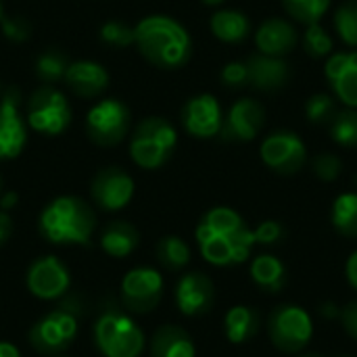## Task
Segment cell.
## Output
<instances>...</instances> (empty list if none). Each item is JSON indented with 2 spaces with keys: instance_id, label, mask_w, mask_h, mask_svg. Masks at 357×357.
I'll return each instance as SVG.
<instances>
[{
  "instance_id": "obj_33",
  "label": "cell",
  "mask_w": 357,
  "mask_h": 357,
  "mask_svg": "<svg viewBox=\"0 0 357 357\" xmlns=\"http://www.w3.org/2000/svg\"><path fill=\"white\" fill-rule=\"evenodd\" d=\"M303 48L314 59L328 56L333 52V38L320 23H310L303 33Z\"/></svg>"
},
{
  "instance_id": "obj_48",
  "label": "cell",
  "mask_w": 357,
  "mask_h": 357,
  "mask_svg": "<svg viewBox=\"0 0 357 357\" xmlns=\"http://www.w3.org/2000/svg\"><path fill=\"white\" fill-rule=\"evenodd\" d=\"M301 357H322V356H318V354H305V356H301Z\"/></svg>"
},
{
  "instance_id": "obj_25",
  "label": "cell",
  "mask_w": 357,
  "mask_h": 357,
  "mask_svg": "<svg viewBox=\"0 0 357 357\" xmlns=\"http://www.w3.org/2000/svg\"><path fill=\"white\" fill-rule=\"evenodd\" d=\"M211 31L218 40L228 42V44H236L249 36L251 23H249L245 13L234 10V8H224L211 17Z\"/></svg>"
},
{
  "instance_id": "obj_21",
  "label": "cell",
  "mask_w": 357,
  "mask_h": 357,
  "mask_svg": "<svg viewBox=\"0 0 357 357\" xmlns=\"http://www.w3.org/2000/svg\"><path fill=\"white\" fill-rule=\"evenodd\" d=\"M65 82L82 96H96L109 86V73L102 65L94 61H75L69 63L65 71Z\"/></svg>"
},
{
  "instance_id": "obj_27",
  "label": "cell",
  "mask_w": 357,
  "mask_h": 357,
  "mask_svg": "<svg viewBox=\"0 0 357 357\" xmlns=\"http://www.w3.org/2000/svg\"><path fill=\"white\" fill-rule=\"evenodd\" d=\"M333 226L339 234L357 238V192H343L333 203Z\"/></svg>"
},
{
  "instance_id": "obj_35",
  "label": "cell",
  "mask_w": 357,
  "mask_h": 357,
  "mask_svg": "<svg viewBox=\"0 0 357 357\" xmlns=\"http://www.w3.org/2000/svg\"><path fill=\"white\" fill-rule=\"evenodd\" d=\"M100 38L111 44V46H117V48H126L130 46L132 42H136V33L132 27H128L126 23L121 21H107L102 27H100Z\"/></svg>"
},
{
  "instance_id": "obj_24",
  "label": "cell",
  "mask_w": 357,
  "mask_h": 357,
  "mask_svg": "<svg viewBox=\"0 0 357 357\" xmlns=\"http://www.w3.org/2000/svg\"><path fill=\"white\" fill-rule=\"evenodd\" d=\"M253 282L266 293H280L287 287V268L274 255H257L251 264Z\"/></svg>"
},
{
  "instance_id": "obj_22",
  "label": "cell",
  "mask_w": 357,
  "mask_h": 357,
  "mask_svg": "<svg viewBox=\"0 0 357 357\" xmlns=\"http://www.w3.org/2000/svg\"><path fill=\"white\" fill-rule=\"evenodd\" d=\"M151 357H195V343L178 326H161L151 341Z\"/></svg>"
},
{
  "instance_id": "obj_40",
  "label": "cell",
  "mask_w": 357,
  "mask_h": 357,
  "mask_svg": "<svg viewBox=\"0 0 357 357\" xmlns=\"http://www.w3.org/2000/svg\"><path fill=\"white\" fill-rule=\"evenodd\" d=\"M341 324H343V328H345V333L351 337V339H356L357 341V301H351V303H347L343 310H341Z\"/></svg>"
},
{
  "instance_id": "obj_11",
  "label": "cell",
  "mask_w": 357,
  "mask_h": 357,
  "mask_svg": "<svg viewBox=\"0 0 357 357\" xmlns=\"http://www.w3.org/2000/svg\"><path fill=\"white\" fill-rule=\"evenodd\" d=\"M163 293V278L153 268H136L121 282V297L128 310L144 314L157 307Z\"/></svg>"
},
{
  "instance_id": "obj_38",
  "label": "cell",
  "mask_w": 357,
  "mask_h": 357,
  "mask_svg": "<svg viewBox=\"0 0 357 357\" xmlns=\"http://www.w3.org/2000/svg\"><path fill=\"white\" fill-rule=\"evenodd\" d=\"M2 29H4V36L8 40H15V42H23L27 40L29 36V23L23 19V17H13V19H2Z\"/></svg>"
},
{
  "instance_id": "obj_30",
  "label": "cell",
  "mask_w": 357,
  "mask_h": 357,
  "mask_svg": "<svg viewBox=\"0 0 357 357\" xmlns=\"http://www.w3.org/2000/svg\"><path fill=\"white\" fill-rule=\"evenodd\" d=\"M287 13L297 19L299 23H320V19L326 15L331 0H282Z\"/></svg>"
},
{
  "instance_id": "obj_6",
  "label": "cell",
  "mask_w": 357,
  "mask_h": 357,
  "mask_svg": "<svg viewBox=\"0 0 357 357\" xmlns=\"http://www.w3.org/2000/svg\"><path fill=\"white\" fill-rule=\"evenodd\" d=\"M94 343L105 357H138L144 349V335L130 316L109 307L96 320Z\"/></svg>"
},
{
  "instance_id": "obj_2",
  "label": "cell",
  "mask_w": 357,
  "mask_h": 357,
  "mask_svg": "<svg viewBox=\"0 0 357 357\" xmlns=\"http://www.w3.org/2000/svg\"><path fill=\"white\" fill-rule=\"evenodd\" d=\"M134 33L144 59L161 69H178L190 59L192 42L186 27L167 15L144 17Z\"/></svg>"
},
{
  "instance_id": "obj_14",
  "label": "cell",
  "mask_w": 357,
  "mask_h": 357,
  "mask_svg": "<svg viewBox=\"0 0 357 357\" xmlns=\"http://www.w3.org/2000/svg\"><path fill=\"white\" fill-rule=\"evenodd\" d=\"M266 121V109L253 98H241L236 100L222 123V136L226 140L236 142H249L253 140Z\"/></svg>"
},
{
  "instance_id": "obj_16",
  "label": "cell",
  "mask_w": 357,
  "mask_h": 357,
  "mask_svg": "<svg viewBox=\"0 0 357 357\" xmlns=\"http://www.w3.org/2000/svg\"><path fill=\"white\" fill-rule=\"evenodd\" d=\"M92 197L105 211L123 209L134 197V180L119 167H107L92 182Z\"/></svg>"
},
{
  "instance_id": "obj_26",
  "label": "cell",
  "mask_w": 357,
  "mask_h": 357,
  "mask_svg": "<svg viewBox=\"0 0 357 357\" xmlns=\"http://www.w3.org/2000/svg\"><path fill=\"white\" fill-rule=\"evenodd\" d=\"M100 247L111 257H128L138 247V232L126 222H113L102 230Z\"/></svg>"
},
{
  "instance_id": "obj_39",
  "label": "cell",
  "mask_w": 357,
  "mask_h": 357,
  "mask_svg": "<svg viewBox=\"0 0 357 357\" xmlns=\"http://www.w3.org/2000/svg\"><path fill=\"white\" fill-rule=\"evenodd\" d=\"M222 82L230 88H238L247 84V65L245 63H228L222 69Z\"/></svg>"
},
{
  "instance_id": "obj_5",
  "label": "cell",
  "mask_w": 357,
  "mask_h": 357,
  "mask_svg": "<svg viewBox=\"0 0 357 357\" xmlns=\"http://www.w3.org/2000/svg\"><path fill=\"white\" fill-rule=\"evenodd\" d=\"M178 134L163 117H146L138 123L130 140V157L142 169L161 167L174 153Z\"/></svg>"
},
{
  "instance_id": "obj_4",
  "label": "cell",
  "mask_w": 357,
  "mask_h": 357,
  "mask_svg": "<svg viewBox=\"0 0 357 357\" xmlns=\"http://www.w3.org/2000/svg\"><path fill=\"white\" fill-rule=\"evenodd\" d=\"M82 303L79 297L69 295L54 307L48 316H44L40 322H36L29 331V343L40 354H59L69 347V343L75 339L77 322L82 316Z\"/></svg>"
},
{
  "instance_id": "obj_47",
  "label": "cell",
  "mask_w": 357,
  "mask_h": 357,
  "mask_svg": "<svg viewBox=\"0 0 357 357\" xmlns=\"http://www.w3.org/2000/svg\"><path fill=\"white\" fill-rule=\"evenodd\" d=\"M4 19V10H2V2H0V21Z\"/></svg>"
},
{
  "instance_id": "obj_18",
  "label": "cell",
  "mask_w": 357,
  "mask_h": 357,
  "mask_svg": "<svg viewBox=\"0 0 357 357\" xmlns=\"http://www.w3.org/2000/svg\"><path fill=\"white\" fill-rule=\"evenodd\" d=\"M326 79L343 105L357 109V50L335 52L326 61Z\"/></svg>"
},
{
  "instance_id": "obj_1",
  "label": "cell",
  "mask_w": 357,
  "mask_h": 357,
  "mask_svg": "<svg viewBox=\"0 0 357 357\" xmlns=\"http://www.w3.org/2000/svg\"><path fill=\"white\" fill-rule=\"evenodd\" d=\"M197 243L209 264L234 266L249 259L255 247V236L234 209L215 207L199 222Z\"/></svg>"
},
{
  "instance_id": "obj_46",
  "label": "cell",
  "mask_w": 357,
  "mask_h": 357,
  "mask_svg": "<svg viewBox=\"0 0 357 357\" xmlns=\"http://www.w3.org/2000/svg\"><path fill=\"white\" fill-rule=\"evenodd\" d=\"M205 4H209V6H215V4H222L224 0H203Z\"/></svg>"
},
{
  "instance_id": "obj_32",
  "label": "cell",
  "mask_w": 357,
  "mask_h": 357,
  "mask_svg": "<svg viewBox=\"0 0 357 357\" xmlns=\"http://www.w3.org/2000/svg\"><path fill=\"white\" fill-rule=\"evenodd\" d=\"M67 67H69V63H67L65 54H61L56 50H46L36 61V73L46 84H54V82L63 79Z\"/></svg>"
},
{
  "instance_id": "obj_20",
  "label": "cell",
  "mask_w": 357,
  "mask_h": 357,
  "mask_svg": "<svg viewBox=\"0 0 357 357\" xmlns=\"http://www.w3.org/2000/svg\"><path fill=\"white\" fill-rule=\"evenodd\" d=\"M299 42L297 29L291 21L280 17L266 19L255 31V44L259 52L270 56H287Z\"/></svg>"
},
{
  "instance_id": "obj_9",
  "label": "cell",
  "mask_w": 357,
  "mask_h": 357,
  "mask_svg": "<svg viewBox=\"0 0 357 357\" xmlns=\"http://www.w3.org/2000/svg\"><path fill=\"white\" fill-rule=\"evenodd\" d=\"M88 136L102 146L121 142L130 130V111L121 100L105 98L88 111Z\"/></svg>"
},
{
  "instance_id": "obj_12",
  "label": "cell",
  "mask_w": 357,
  "mask_h": 357,
  "mask_svg": "<svg viewBox=\"0 0 357 357\" xmlns=\"http://www.w3.org/2000/svg\"><path fill=\"white\" fill-rule=\"evenodd\" d=\"M69 270L54 255L40 257L27 270V289L40 299H59L69 289Z\"/></svg>"
},
{
  "instance_id": "obj_37",
  "label": "cell",
  "mask_w": 357,
  "mask_h": 357,
  "mask_svg": "<svg viewBox=\"0 0 357 357\" xmlns=\"http://www.w3.org/2000/svg\"><path fill=\"white\" fill-rule=\"evenodd\" d=\"M253 236H255V243H259V245H276L284 236V230L278 222L268 220V222H261L253 230Z\"/></svg>"
},
{
  "instance_id": "obj_28",
  "label": "cell",
  "mask_w": 357,
  "mask_h": 357,
  "mask_svg": "<svg viewBox=\"0 0 357 357\" xmlns=\"http://www.w3.org/2000/svg\"><path fill=\"white\" fill-rule=\"evenodd\" d=\"M331 136L339 146L357 149V109H343L337 111L331 119Z\"/></svg>"
},
{
  "instance_id": "obj_8",
  "label": "cell",
  "mask_w": 357,
  "mask_h": 357,
  "mask_svg": "<svg viewBox=\"0 0 357 357\" xmlns=\"http://www.w3.org/2000/svg\"><path fill=\"white\" fill-rule=\"evenodd\" d=\"M71 121V109L61 90L38 88L27 102V126L46 136H59Z\"/></svg>"
},
{
  "instance_id": "obj_13",
  "label": "cell",
  "mask_w": 357,
  "mask_h": 357,
  "mask_svg": "<svg viewBox=\"0 0 357 357\" xmlns=\"http://www.w3.org/2000/svg\"><path fill=\"white\" fill-rule=\"evenodd\" d=\"M182 123L186 132L195 138H213L222 132L224 115L222 107L211 94L192 96L182 111Z\"/></svg>"
},
{
  "instance_id": "obj_43",
  "label": "cell",
  "mask_w": 357,
  "mask_h": 357,
  "mask_svg": "<svg viewBox=\"0 0 357 357\" xmlns=\"http://www.w3.org/2000/svg\"><path fill=\"white\" fill-rule=\"evenodd\" d=\"M0 357H21L19 349L10 343H0Z\"/></svg>"
},
{
  "instance_id": "obj_49",
  "label": "cell",
  "mask_w": 357,
  "mask_h": 357,
  "mask_svg": "<svg viewBox=\"0 0 357 357\" xmlns=\"http://www.w3.org/2000/svg\"><path fill=\"white\" fill-rule=\"evenodd\" d=\"M337 357H351V356H337Z\"/></svg>"
},
{
  "instance_id": "obj_7",
  "label": "cell",
  "mask_w": 357,
  "mask_h": 357,
  "mask_svg": "<svg viewBox=\"0 0 357 357\" xmlns=\"http://www.w3.org/2000/svg\"><path fill=\"white\" fill-rule=\"evenodd\" d=\"M268 335L276 349L284 354H297L310 343L314 335V324L303 307L293 303H282L274 307V312L270 314Z\"/></svg>"
},
{
  "instance_id": "obj_42",
  "label": "cell",
  "mask_w": 357,
  "mask_h": 357,
  "mask_svg": "<svg viewBox=\"0 0 357 357\" xmlns=\"http://www.w3.org/2000/svg\"><path fill=\"white\" fill-rule=\"evenodd\" d=\"M10 230H13V222H10V218H8L4 211H0V245H4V243H6V238L10 236Z\"/></svg>"
},
{
  "instance_id": "obj_3",
  "label": "cell",
  "mask_w": 357,
  "mask_h": 357,
  "mask_svg": "<svg viewBox=\"0 0 357 357\" xmlns=\"http://www.w3.org/2000/svg\"><path fill=\"white\" fill-rule=\"evenodd\" d=\"M94 226L92 209L77 197H59L40 215V232L54 245H88Z\"/></svg>"
},
{
  "instance_id": "obj_36",
  "label": "cell",
  "mask_w": 357,
  "mask_h": 357,
  "mask_svg": "<svg viewBox=\"0 0 357 357\" xmlns=\"http://www.w3.org/2000/svg\"><path fill=\"white\" fill-rule=\"evenodd\" d=\"M341 169H343V161L335 153H320L314 159V172L324 182H335L341 176Z\"/></svg>"
},
{
  "instance_id": "obj_45",
  "label": "cell",
  "mask_w": 357,
  "mask_h": 357,
  "mask_svg": "<svg viewBox=\"0 0 357 357\" xmlns=\"http://www.w3.org/2000/svg\"><path fill=\"white\" fill-rule=\"evenodd\" d=\"M320 312H322V316H328V318H339L341 316V310H337L333 303H324Z\"/></svg>"
},
{
  "instance_id": "obj_29",
  "label": "cell",
  "mask_w": 357,
  "mask_h": 357,
  "mask_svg": "<svg viewBox=\"0 0 357 357\" xmlns=\"http://www.w3.org/2000/svg\"><path fill=\"white\" fill-rule=\"evenodd\" d=\"M157 259L167 270H182L190 261V249L188 245L178 236H165L157 245Z\"/></svg>"
},
{
  "instance_id": "obj_17",
  "label": "cell",
  "mask_w": 357,
  "mask_h": 357,
  "mask_svg": "<svg viewBox=\"0 0 357 357\" xmlns=\"http://www.w3.org/2000/svg\"><path fill=\"white\" fill-rule=\"evenodd\" d=\"M215 287L203 272H190L180 278L176 289V303L184 316H201L213 307Z\"/></svg>"
},
{
  "instance_id": "obj_44",
  "label": "cell",
  "mask_w": 357,
  "mask_h": 357,
  "mask_svg": "<svg viewBox=\"0 0 357 357\" xmlns=\"http://www.w3.org/2000/svg\"><path fill=\"white\" fill-rule=\"evenodd\" d=\"M13 205H17V192H6L0 201V207L2 209H10Z\"/></svg>"
},
{
  "instance_id": "obj_23",
  "label": "cell",
  "mask_w": 357,
  "mask_h": 357,
  "mask_svg": "<svg viewBox=\"0 0 357 357\" xmlns=\"http://www.w3.org/2000/svg\"><path fill=\"white\" fill-rule=\"evenodd\" d=\"M259 324H261L259 312L255 307H247V305L232 307L224 318L226 337L234 345H241V343H247L249 339H253L259 331Z\"/></svg>"
},
{
  "instance_id": "obj_34",
  "label": "cell",
  "mask_w": 357,
  "mask_h": 357,
  "mask_svg": "<svg viewBox=\"0 0 357 357\" xmlns=\"http://www.w3.org/2000/svg\"><path fill=\"white\" fill-rule=\"evenodd\" d=\"M337 107L331 94H314L307 98L305 102V117L312 123H331V119L335 117Z\"/></svg>"
},
{
  "instance_id": "obj_41",
  "label": "cell",
  "mask_w": 357,
  "mask_h": 357,
  "mask_svg": "<svg viewBox=\"0 0 357 357\" xmlns=\"http://www.w3.org/2000/svg\"><path fill=\"white\" fill-rule=\"evenodd\" d=\"M345 272H347V280L349 284L357 291V251L351 253V257L347 259V266H345Z\"/></svg>"
},
{
  "instance_id": "obj_15",
  "label": "cell",
  "mask_w": 357,
  "mask_h": 357,
  "mask_svg": "<svg viewBox=\"0 0 357 357\" xmlns=\"http://www.w3.org/2000/svg\"><path fill=\"white\" fill-rule=\"evenodd\" d=\"M27 140L25 121L19 113V94L8 90L0 100V161L21 155Z\"/></svg>"
},
{
  "instance_id": "obj_31",
  "label": "cell",
  "mask_w": 357,
  "mask_h": 357,
  "mask_svg": "<svg viewBox=\"0 0 357 357\" xmlns=\"http://www.w3.org/2000/svg\"><path fill=\"white\" fill-rule=\"evenodd\" d=\"M335 27L347 46L357 48V0H347L337 8Z\"/></svg>"
},
{
  "instance_id": "obj_19",
  "label": "cell",
  "mask_w": 357,
  "mask_h": 357,
  "mask_svg": "<svg viewBox=\"0 0 357 357\" xmlns=\"http://www.w3.org/2000/svg\"><path fill=\"white\" fill-rule=\"evenodd\" d=\"M247 84L261 92H274L287 86L291 77L289 63L282 56H270L264 52L251 54L247 61Z\"/></svg>"
},
{
  "instance_id": "obj_10",
  "label": "cell",
  "mask_w": 357,
  "mask_h": 357,
  "mask_svg": "<svg viewBox=\"0 0 357 357\" xmlns=\"http://www.w3.org/2000/svg\"><path fill=\"white\" fill-rule=\"evenodd\" d=\"M259 153H261L264 163L282 176L297 174L307 161L305 142L301 140L299 134H295L291 130L272 132L268 138H264Z\"/></svg>"
}]
</instances>
